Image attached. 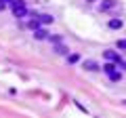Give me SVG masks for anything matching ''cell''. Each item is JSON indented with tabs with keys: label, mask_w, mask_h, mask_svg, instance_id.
Masks as SVG:
<instances>
[{
	"label": "cell",
	"mask_w": 126,
	"mask_h": 118,
	"mask_svg": "<svg viewBox=\"0 0 126 118\" xmlns=\"http://www.w3.org/2000/svg\"><path fill=\"white\" fill-rule=\"evenodd\" d=\"M13 15L15 17H25L27 15V4L23 0H13Z\"/></svg>",
	"instance_id": "cell-1"
},
{
	"label": "cell",
	"mask_w": 126,
	"mask_h": 118,
	"mask_svg": "<svg viewBox=\"0 0 126 118\" xmlns=\"http://www.w3.org/2000/svg\"><path fill=\"white\" fill-rule=\"evenodd\" d=\"M105 59H107V61H113V63H118V65L122 63V57L116 51H105Z\"/></svg>",
	"instance_id": "cell-2"
},
{
	"label": "cell",
	"mask_w": 126,
	"mask_h": 118,
	"mask_svg": "<svg viewBox=\"0 0 126 118\" xmlns=\"http://www.w3.org/2000/svg\"><path fill=\"white\" fill-rule=\"evenodd\" d=\"M34 36H36L38 40H44V38H48V32H46L44 27H36V30H34Z\"/></svg>",
	"instance_id": "cell-3"
},
{
	"label": "cell",
	"mask_w": 126,
	"mask_h": 118,
	"mask_svg": "<svg viewBox=\"0 0 126 118\" xmlns=\"http://www.w3.org/2000/svg\"><path fill=\"white\" fill-rule=\"evenodd\" d=\"M116 65H118V63H113V61H107V63L103 65L105 74H113V72H116Z\"/></svg>",
	"instance_id": "cell-4"
},
{
	"label": "cell",
	"mask_w": 126,
	"mask_h": 118,
	"mask_svg": "<svg viewBox=\"0 0 126 118\" xmlns=\"http://www.w3.org/2000/svg\"><path fill=\"white\" fill-rule=\"evenodd\" d=\"M109 27H111V30H120L122 27V19H111V21H109Z\"/></svg>",
	"instance_id": "cell-5"
},
{
	"label": "cell",
	"mask_w": 126,
	"mask_h": 118,
	"mask_svg": "<svg viewBox=\"0 0 126 118\" xmlns=\"http://www.w3.org/2000/svg\"><path fill=\"white\" fill-rule=\"evenodd\" d=\"M84 68H86V70H90V72H94V70H99V65H97L93 59H90V61H84Z\"/></svg>",
	"instance_id": "cell-6"
},
{
	"label": "cell",
	"mask_w": 126,
	"mask_h": 118,
	"mask_svg": "<svg viewBox=\"0 0 126 118\" xmlns=\"http://www.w3.org/2000/svg\"><path fill=\"white\" fill-rule=\"evenodd\" d=\"M40 23H44V25H48V23H53V17H50V15H40Z\"/></svg>",
	"instance_id": "cell-7"
},
{
	"label": "cell",
	"mask_w": 126,
	"mask_h": 118,
	"mask_svg": "<svg viewBox=\"0 0 126 118\" xmlns=\"http://www.w3.org/2000/svg\"><path fill=\"white\" fill-rule=\"evenodd\" d=\"M55 53H59V55H65V53H67V49H65V46L61 44V42H57V46H55Z\"/></svg>",
	"instance_id": "cell-8"
},
{
	"label": "cell",
	"mask_w": 126,
	"mask_h": 118,
	"mask_svg": "<svg viewBox=\"0 0 126 118\" xmlns=\"http://www.w3.org/2000/svg\"><path fill=\"white\" fill-rule=\"evenodd\" d=\"M109 78H111L113 82H118V80L122 78V74H120V72H113V74H109Z\"/></svg>",
	"instance_id": "cell-9"
},
{
	"label": "cell",
	"mask_w": 126,
	"mask_h": 118,
	"mask_svg": "<svg viewBox=\"0 0 126 118\" xmlns=\"http://www.w3.org/2000/svg\"><path fill=\"white\" fill-rule=\"evenodd\" d=\"M118 49L126 51V38H120V40H118Z\"/></svg>",
	"instance_id": "cell-10"
},
{
	"label": "cell",
	"mask_w": 126,
	"mask_h": 118,
	"mask_svg": "<svg viewBox=\"0 0 126 118\" xmlns=\"http://www.w3.org/2000/svg\"><path fill=\"white\" fill-rule=\"evenodd\" d=\"M78 59H80V57H78L76 53H74V55H67V61H69V63H76Z\"/></svg>",
	"instance_id": "cell-11"
},
{
	"label": "cell",
	"mask_w": 126,
	"mask_h": 118,
	"mask_svg": "<svg viewBox=\"0 0 126 118\" xmlns=\"http://www.w3.org/2000/svg\"><path fill=\"white\" fill-rule=\"evenodd\" d=\"M48 40L53 42V44H57V42H61V36H48Z\"/></svg>",
	"instance_id": "cell-12"
},
{
	"label": "cell",
	"mask_w": 126,
	"mask_h": 118,
	"mask_svg": "<svg viewBox=\"0 0 126 118\" xmlns=\"http://www.w3.org/2000/svg\"><path fill=\"white\" fill-rule=\"evenodd\" d=\"M111 4H113V2H109V0H107V2H101V9L105 11V9H109V6H111Z\"/></svg>",
	"instance_id": "cell-13"
},
{
	"label": "cell",
	"mask_w": 126,
	"mask_h": 118,
	"mask_svg": "<svg viewBox=\"0 0 126 118\" xmlns=\"http://www.w3.org/2000/svg\"><path fill=\"white\" fill-rule=\"evenodd\" d=\"M4 6H6V0H0V11H4Z\"/></svg>",
	"instance_id": "cell-14"
},
{
	"label": "cell",
	"mask_w": 126,
	"mask_h": 118,
	"mask_svg": "<svg viewBox=\"0 0 126 118\" xmlns=\"http://www.w3.org/2000/svg\"><path fill=\"white\" fill-rule=\"evenodd\" d=\"M120 68H124V70H126V61H122V63H120Z\"/></svg>",
	"instance_id": "cell-15"
}]
</instances>
